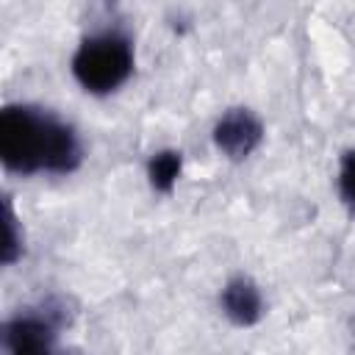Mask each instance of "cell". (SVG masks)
I'll list each match as a JSON object with an SVG mask.
<instances>
[{"label":"cell","instance_id":"cell-1","mask_svg":"<svg viewBox=\"0 0 355 355\" xmlns=\"http://www.w3.org/2000/svg\"><path fill=\"white\" fill-rule=\"evenodd\" d=\"M0 158L17 175H69L83 147L72 125L33 105H6L0 114Z\"/></svg>","mask_w":355,"mask_h":355},{"label":"cell","instance_id":"cell-2","mask_svg":"<svg viewBox=\"0 0 355 355\" xmlns=\"http://www.w3.org/2000/svg\"><path fill=\"white\" fill-rule=\"evenodd\" d=\"M133 72V44L119 31H100L86 36L72 55L75 80L92 94L116 92Z\"/></svg>","mask_w":355,"mask_h":355},{"label":"cell","instance_id":"cell-3","mask_svg":"<svg viewBox=\"0 0 355 355\" xmlns=\"http://www.w3.org/2000/svg\"><path fill=\"white\" fill-rule=\"evenodd\" d=\"M261 136H263V128H261V122H258L247 108H233V111H227V114L216 122V128H214V141H216V147H219L225 155H230V158H247V155L258 147Z\"/></svg>","mask_w":355,"mask_h":355},{"label":"cell","instance_id":"cell-4","mask_svg":"<svg viewBox=\"0 0 355 355\" xmlns=\"http://www.w3.org/2000/svg\"><path fill=\"white\" fill-rule=\"evenodd\" d=\"M55 338V322L39 313H22L11 319L3 330V341L14 352H42L50 349Z\"/></svg>","mask_w":355,"mask_h":355},{"label":"cell","instance_id":"cell-5","mask_svg":"<svg viewBox=\"0 0 355 355\" xmlns=\"http://www.w3.org/2000/svg\"><path fill=\"white\" fill-rule=\"evenodd\" d=\"M222 311L236 324H255L263 313V297L250 277L239 275L222 288Z\"/></svg>","mask_w":355,"mask_h":355},{"label":"cell","instance_id":"cell-6","mask_svg":"<svg viewBox=\"0 0 355 355\" xmlns=\"http://www.w3.org/2000/svg\"><path fill=\"white\" fill-rule=\"evenodd\" d=\"M150 183L153 189L158 191H172V186L178 183V175H180V153L175 150H164V153H155L150 158Z\"/></svg>","mask_w":355,"mask_h":355},{"label":"cell","instance_id":"cell-7","mask_svg":"<svg viewBox=\"0 0 355 355\" xmlns=\"http://www.w3.org/2000/svg\"><path fill=\"white\" fill-rule=\"evenodd\" d=\"M338 191L344 197V202L355 211V150H349L341 158V169H338Z\"/></svg>","mask_w":355,"mask_h":355}]
</instances>
